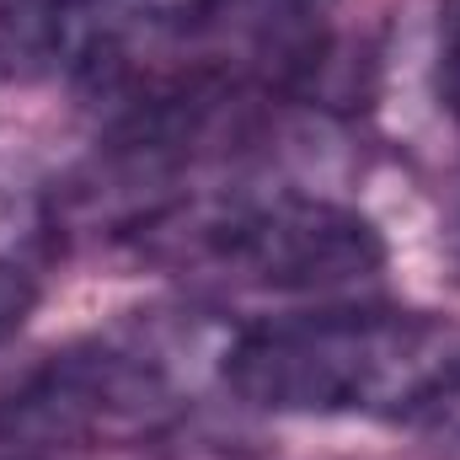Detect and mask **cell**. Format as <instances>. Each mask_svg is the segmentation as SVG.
I'll return each instance as SVG.
<instances>
[{
    "label": "cell",
    "mask_w": 460,
    "mask_h": 460,
    "mask_svg": "<svg viewBox=\"0 0 460 460\" xmlns=\"http://www.w3.org/2000/svg\"><path fill=\"white\" fill-rule=\"evenodd\" d=\"M460 327L402 305H316L235 327L220 385L279 418H407L456 364Z\"/></svg>",
    "instance_id": "1"
},
{
    "label": "cell",
    "mask_w": 460,
    "mask_h": 460,
    "mask_svg": "<svg viewBox=\"0 0 460 460\" xmlns=\"http://www.w3.org/2000/svg\"><path fill=\"white\" fill-rule=\"evenodd\" d=\"M150 252L257 295L338 300L385 268L375 220L322 193H241L150 226Z\"/></svg>",
    "instance_id": "2"
},
{
    "label": "cell",
    "mask_w": 460,
    "mask_h": 460,
    "mask_svg": "<svg viewBox=\"0 0 460 460\" xmlns=\"http://www.w3.org/2000/svg\"><path fill=\"white\" fill-rule=\"evenodd\" d=\"M182 391L155 343L86 338L49 353L0 396V460L128 445L172 429Z\"/></svg>",
    "instance_id": "3"
},
{
    "label": "cell",
    "mask_w": 460,
    "mask_h": 460,
    "mask_svg": "<svg viewBox=\"0 0 460 460\" xmlns=\"http://www.w3.org/2000/svg\"><path fill=\"white\" fill-rule=\"evenodd\" d=\"M139 0H0V75L102 81L134 38Z\"/></svg>",
    "instance_id": "4"
},
{
    "label": "cell",
    "mask_w": 460,
    "mask_h": 460,
    "mask_svg": "<svg viewBox=\"0 0 460 460\" xmlns=\"http://www.w3.org/2000/svg\"><path fill=\"white\" fill-rule=\"evenodd\" d=\"M434 456H445V460H460V353H456V364L423 391V402L402 418Z\"/></svg>",
    "instance_id": "5"
},
{
    "label": "cell",
    "mask_w": 460,
    "mask_h": 460,
    "mask_svg": "<svg viewBox=\"0 0 460 460\" xmlns=\"http://www.w3.org/2000/svg\"><path fill=\"white\" fill-rule=\"evenodd\" d=\"M434 86L445 113L460 118V0H439V43H434Z\"/></svg>",
    "instance_id": "6"
},
{
    "label": "cell",
    "mask_w": 460,
    "mask_h": 460,
    "mask_svg": "<svg viewBox=\"0 0 460 460\" xmlns=\"http://www.w3.org/2000/svg\"><path fill=\"white\" fill-rule=\"evenodd\" d=\"M32 311H38V279L16 257H0V343H11Z\"/></svg>",
    "instance_id": "7"
},
{
    "label": "cell",
    "mask_w": 460,
    "mask_h": 460,
    "mask_svg": "<svg viewBox=\"0 0 460 460\" xmlns=\"http://www.w3.org/2000/svg\"><path fill=\"white\" fill-rule=\"evenodd\" d=\"M439 241H445L450 268L460 273V172L450 177V188H445V220H439Z\"/></svg>",
    "instance_id": "8"
}]
</instances>
